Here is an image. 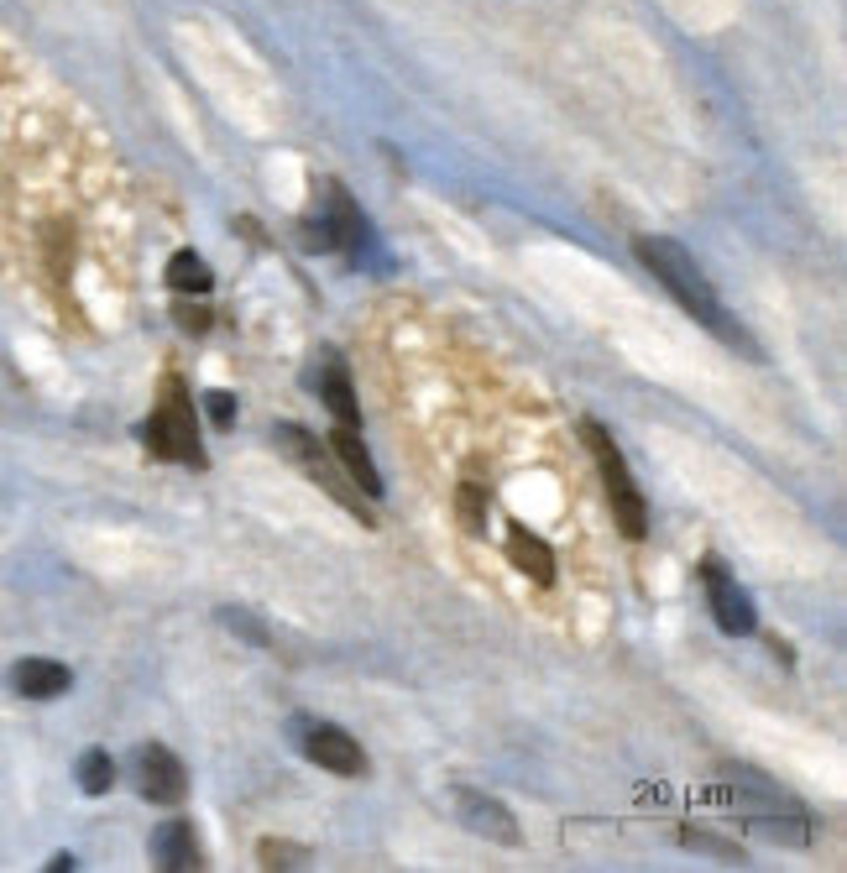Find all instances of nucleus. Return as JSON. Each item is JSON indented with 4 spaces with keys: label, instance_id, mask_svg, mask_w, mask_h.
Returning <instances> with one entry per match:
<instances>
[{
    "label": "nucleus",
    "instance_id": "nucleus-1",
    "mask_svg": "<svg viewBox=\"0 0 847 873\" xmlns=\"http://www.w3.org/2000/svg\"><path fill=\"white\" fill-rule=\"evenodd\" d=\"M633 257L644 262L654 278L675 293V304H680L685 314H696L712 335H722L727 346H748L743 325H732V314L722 309L717 288L706 283V272L696 267V257H691L680 241H670V236H633Z\"/></svg>",
    "mask_w": 847,
    "mask_h": 873
},
{
    "label": "nucleus",
    "instance_id": "nucleus-2",
    "mask_svg": "<svg viewBox=\"0 0 847 873\" xmlns=\"http://www.w3.org/2000/svg\"><path fill=\"white\" fill-rule=\"evenodd\" d=\"M581 440H586L591 461H597V471H602L612 523L623 528V539H644L649 534V502H644V492H638V481H633V471L623 461V450H617V440L597 419H581Z\"/></svg>",
    "mask_w": 847,
    "mask_h": 873
},
{
    "label": "nucleus",
    "instance_id": "nucleus-3",
    "mask_svg": "<svg viewBox=\"0 0 847 873\" xmlns=\"http://www.w3.org/2000/svg\"><path fill=\"white\" fill-rule=\"evenodd\" d=\"M147 450L157 461H178V466H204V445H199V429H194V403L183 393V382L168 377L163 382V398H157L152 419H147Z\"/></svg>",
    "mask_w": 847,
    "mask_h": 873
},
{
    "label": "nucleus",
    "instance_id": "nucleus-4",
    "mask_svg": "<svg viewBox=\"0 0 847 873\" xmlns=\"http://www.w3.org/2000/svg\"><path fill=\"white\" fill-rule=\"evenodd\" d=\"M272 440H278V450L288 455V461L299 466L304 476H314L319 487H325V492H330V497L340 502V508H351V513H356L361 523H372V513H366V508H361V497H356V492L346 487V476H340V471H335V466L325 461V445H319L309 429H299V424H278V429H272Z\"/></svg>",
    "mask_w": 847,
    "mask_h": 873
},
{
    "label": "nucleus",
    "instance_id": "nucleus-5",
    "mask_svg": "<svg viewBox=\"0 0 847 873\" xmlns=\"http://www.w3.org/2000/svg\"><path fill=\"white\" fill-rule=\"evenodd\" d=\"M712 800H727V806H743L753 816H774V811H800L795 800L774 785L769 774L748 769V764H722V785L712 790Z\"/></svg>",
    "mask_w": 847,
    "mask_h": 873
},
{
    "label": "nucleus",
    "instance_id": "nucleus-6",
    "mask_svg": "<svg viewBox=\"0 0 847 873\" xmlns=\"http://www.w3.org/2000/svg\"><path fill=\"white\" fill-rule=\"evenodd\" d=\"M701 586H706V602H712V617H717V628H722V633L748 638L753 628H759V612H753L748 591L727 576V565H722V560H706V565H701Z\"/></svg>",
    "mask_w": 847,
    "mask_h": 873
},
{
    "label": "nucleus",
    "instance_id": "nucleus-7",
    "mask_svg": "<svg viewBox=\"0 0 847 873\" xmlns=\"http://www.w3.org/2000/svg\"><path fill=\"white\" fill-rule=\"evenodd\" d=\"M136 779H142V795L152 806H183V800H189V769H183V758L163 743L136 748Z\"/></svg>",
    "mask_w": 847,
    "mask_h": 873
},
{
    "label": "nucleus",
    "instance_id": "nucleus-8",
    "mask_svg": "<svg viewBox=\"0 0 847 873\" xmlns=\"http://www.w3.org/2000/svg\"><path fill=\"white\" fill-rule=\"evenodd\" d=\"M455 811H461V821L471 826L476 837L502 842V847H518V842H523V832H518L513 811L502 806L497 795H487V790H471V785H461V790H455Z\"/></svg>",
    "mask_w": 847,
    "mask_h": 873
},
{
    "label": "nucleus",
    "instance_id": "nucleus-9",
    "mask_svg": "<svg viewBox=\"0 0 847 873\" xmlns=\"http://www.w3.org/2000/svg\"><path fill=\"white\" fill-rule=\"evenodd\" d=\"M304 753L314 758L319 769H330V774H346V779L366 774V753H361V743L351 738L346 727H335V722H314V727L304 732Z\"/></svg>",
    "mask_w": 847,
    "mask_h": 873
},
{
    "label": "nucleus",
    "instance_id": "nucleus-10",
    "mask_svg": "<svg viewBox=\"0 0 847 873\" xmlns=\"http://www.w3.org/2000/svg\"><path fill=\"white\" fill-rule=\"evenodd\" d=\"M6 685L27 701H58L68 685H74V675H68V664H58V659H16Z\"/></svg>",
    "mask_w": 847,
    "mask_h": 873
},
{
    "label": "nucleus",
    "instance_id": "nucleus-11",
    "mask_svg": "<svg viewBox=\"0 0 847 873\" xmlns=\"http://www.w3.org/2000/svg\"><path fill=\"white\" fill-rule=\"evenodd\" d=\"M152 863L163 873H199L204 868V853H199V837L189 821H163L152 832Z\"/></svg>",
    "mask_w": 847,
    "mask_h": 873
},
{
    "label": "nucleus",
    "instance_id": "nucleus-12",
    "mask_svg": "<svg viewBox=\"0 0 847 873\" xmlns=\"http://www.w3.org/2000/svg\"><path fill=\"white\" fill-rule=\"evenodd\" d=\"M502 549H508V565L513 570H523V576H529L534 586H555V549H549L539 534H529V528H508V544H502Z\"/></svg>",
    "mask_w": 847,
    "mask_h": 873
},
{
    "label": "nucleus",
    "instance_id": "nucleus-13",
    "mask_svg": "<svg viewBox=\"0 0 847 873\" xmlns=\"http://www.w3.org/2000/svg\"><path fill=\"white\" fill-rule=\"evenodd\" d=\"M330 450L340 455V466L351 471V481H356L366 497H382V476H377L372 455H366V445H361V429H346V424H340V429L330 434Z\"/></svg>",
    "mask_w": 847,
    "mask_h": 873
},
{
    "label": "nucleus",
    "instance_id": "nucleus-14",
    "mask_svg": "<svg viewBox=\"0 0 847 873\" xmlns=\"http://www.w3.org/2000/svg\"><path fill=\"white\" fill-rule=\"evenodd\" d=\"M319 387H325V403L335 413V424H346V429H361V403H356V387H351V372L346 366H325V377H319Z\"/></svg>",
    "mask_w": 847,
    "mask_h": 873
},
{
    "label": "nucleus",
    "instance_id": "nucleus-15",
    "mask_svg": "<svg viewBox=\"0 0 847 873\" xmlns=\"http://www.w3.org/2000/svg\"><path fill=\"white\" fill-rule=\"evenodd\" d=\"M487 513H492V492L482 481H461V487H455V523H461L466 534H487Z\"/></svg>",
    "mask_w": 847,
    "mask_h": 873
},
{
    "label": "nucleus",
    "instance_id": "nucleus-16",
    "mask_svg": "<svg viewBox=\"0 0 847 873\" xmlns=\"http://www.w3.org/2000/svg\"><path fill=\"white\" fill-rule=\"evenodd\" d=\"M168 288L173 293H210L215 288L210 262L194 257V251H173V257H168Z\"/></svg>",
    "mask_w": 847,
    "mask_h": 873
},
{
    "label": "nucleus",
    "instance_id": "nucleus-17",
    "mask_svg": "<svg viewBox=\"0 0 847 873\" xmlns=\"http://www.w3.org/2000/svg\"><path fill=\"white\" fill-rule=\"evenodd\" d=\"M110 785H116V758H110L105 748H89L79 758V790L84 795H105Z\"/></svg>",
    "mask_w": 847,
    "mask_h": 873
},
{
    "label": "nucleus",
    "instance_id": "nucleus-18",
    "mask_svg": "<svg viewBox=\"0 0 847 873\" xmlns=\"http://www.w3.org/2000/svg\"><path fill=\"white\" fill-rule=\"evenodd\" d=\"M220 623L231 628V633H241L246 643H257V649H267V643H272V638H267V628H262L251 612H241V607H225V612H220Z\"/></svg>",
    "mask_w": 847,
    "mask_h": 873
},
{
    "label": "nucleus",
    "instance_id": "nucleus-19",
    "mask_svg": "<svg viewBox=\"0 0 847 873\" xmlns=\"http://www.w3.org/2000/svg\"><path fill=\"white\" fill-rule=\"evenodd\" d=\"M257 858H262V868H299V863L309 858V847H293V842H262V847H257Z\"/></svg>",
    "mask_w": 847,
    "mask_h": 873
},
{
    "label": "nucleus",
    "instance_id": "nucleus-20",
    "mask_svg": "<svg viewBox=\"0 0 847 873\" xmlns=\"http://www.w3.org/2000/svg\"><path fill=\"white\" fill-rule=\"evenodd\" d=\"M204 403H210V419H215L220 429H231V419H236V398H231V393H210Z\"/></svg>",
    "mask_w": 847,
    "mask_h": 873
},
{
    "label": "nucleus",
    "instance_id": "nucleus-21",
    "mask_svg": "<svg viewBox=\"0 0 847 873\" xmlns=\"http://www.w3.org/2000/svg\"><path fill=\"white\" fill-rule=\"evenodd\" d=\"M680 842H685V847H706V853H722V858H738V847H727V842L706 837V832H680Z\"/></svg>",
    "mask_w": 847,
    "mask_h": 873
}]
</instances>
